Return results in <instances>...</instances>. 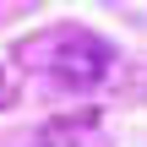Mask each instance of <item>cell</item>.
I'll list each match as a JSON object with an SVG mask.
<instances>
[{
    "label": "cell",
    "instance_id": "cell-1",
    "mask_svg": "<svg viewBox=\"0 0 147 147\" xmlns=\"http://www.w3.org/2000/svg\"><path fill=\"white\" fill-rule=\"evenodd\" d=\"M27 55H38L44 76L60 82L65 93H87V87H98V82L109 76V65H115L109 44L93 38V33H82V27H60V33H49V38H33Z\"/></svg>",
    "mask_w": 147,
    "mask_h": 147
},
{
    "label": "cell",
    "instance_id": "cell-2",
    "mask_svg": "<svg viewBox=\"0 0 147 147\" xmlns=\"http://www.w3.org/2000/svg\"><path fill=\"white\" fill-rule=\"evenodd\" d=\"M98 142V109H76V115H55L38 125L33 147H93Z\"/></svg>",
    "mask_w": 147,
    "mask_h": 147
}]
</instances>
